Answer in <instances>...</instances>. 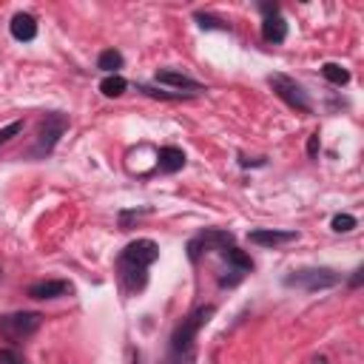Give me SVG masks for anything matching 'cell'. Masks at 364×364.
I'll use <instances>...</instances> for the list:
<instances>
[{
    "instance_id": "obj_1",
    "label": "cell",
    "mask_w": 364,
    "mask_h": 364,
    "mask_svg": "<svg viewBox=\"0 0 364 364\" xmlns=\"http://www.w3.org/2000/svg\"><path fill=\"white\" fill-rule=\"evenodd\" d=\"M216 313V307L213 305H205V307H197L191 313L188 319H182V325L174 330V336H171V347H174V353H188L191 350V345H193V338H197V333L202 330V325H208V319Z\"/></svg>"
},
{
    "instance_id": "obj_2",
    "label": "cell",
    "mask_w": 364,
    "mask_h": 364,
    "mask_svg": "<svg viewBox=\"0 0 364 364\" xmlns=\"http://www.w3.org/2000/svg\"><path fill=\"white\" fill-rule=\"evenodd\" d=\"M287 287H299V290H307V294H313V290H325V287H333L338 285V274L327 271V268H310V271H296L290 274L285 279Z\"/></svg>"
},
{
    "instance_id": "obj_3",
    "label": "cell",
    "mask_w": 364,
    "mask_h": 364,
    "mask_svg": "<svg viewBox=\"0 0 364 364\" xmlns=\"http://www.w3.org/2000/svg\"><path fill=\"white\" fill-rule=\"evenodd\" d=\"M68 128V119L63 114H48L43 123H40V131H37V145H35V157H43L48 154L57 145V140L63 137V131Z\"/></svg>"
},
{
    "instance_id": "obj_4",
    "label": "cell",
    "mask_w": 364,
    "mask_h": 364,
    "mask_svg": "<svg viewBox=\"0 0 364 364\" xmlns=\"http://www.w3.org/2000/svg\"><path fill=\"white\" fill-rule=\"evenodd\" d=\"M233 245V236L228 231H202L188 242V259L197 262L205 251H225Z\"/></svg>"
},
{
    "instance_id": "obj_5",
    "label": "cell",
    "mask_w": 364,
    "mask_h": 364,
    "mask_svg": "<svg viewBox=\"0 0 364 364\" xmlns=\"http://www.w3.org/2000/svg\"><path fill=\"white\" fill-rule=\"evenodd\" d=\"M271 86H274V91L282 97V100L290 106V108H296V111H310L313 106H310V97L305 94V88L296 83V80H290V77H285V75H274L271 77Z\"/></svg>"
},
{
    "instance_id": "obj_6",
    "label": "cell",
    "mask_w": 364,
    "mask_h": 364,
    "mask_svg": "<svg viewBox=\"0 0 364 364\" xmlns=\"http://www.w3.org/2000/svg\"><path fill=\"white\" fill-rule=\"evenodd\" d=\"M40 327V313H9L0 316V333L6 338H26Z\"/></svg>"
},
{
    "instance_id": "obj_7",
    "label": "cell",
    "mask_w": 364,
    "mask_h": 364,
    "mask_svg": "<svg viewBox=\"0 0 364 364\" xmlns=\"http://www.w3.org/2000/svg\"><path fill=\"white\" fill-rule=\"evenodd\" d=\"M160 256V248L157 242L151 239H137L131 242V245H126L123 256H119V262H128V265H137V268H149V265H154Z\"/></svg>"
},
{
    "instance_id": "obj_8",
    "label": "cell",
    "mask_w": 364,
    "mask_h": 364,
    "mask_svg": "<svg viewBox=\"0 0 364 364\" xmlns=\"http://www.w3.org/2000/svg\"><path fill=\"white\" fill-rule=\"evenodd\" d=\"M299 233L296 231H276V228H259L251 231V242L262 248H276V245H287V242H296Z\"/></svg>"
},
{
    "instance_id": "obj_9",
    "label": "cell",
    "mask_w": 364,
    "mask_h": 364,
    "mask_svg": "<svg viewBox=\"0 0 364 364\" xmlns=\"http://www.w3.org/2000/svg\"><path fill=\"white\" fill-rule=\"evenodd\" d=\"M71 294V285L63 279H46V282H35L29 287V296L32 299H60Z\"/></svg>"
},
{
    "instance_id": "obj_10",
    "label": "cell",
    "mask_w": 364,
    "mask_h": 364,
    "mask_svg": "<svg viewBox=\"0 0 364 364\" xmlns=\"http://www.w3.org/2000/svg\"><path fill=\"white\" fill-rule=\"evenodd\" d=\"M262 37L268 40V43H285V37H287V23H285V17L276 12V15H268L262 20Z\"/></svg>"
},
{
    "instance_id": "obj_11",
    "label": "cell",
    "mask_w": 364,
    "mask_h": 364,
    "mask_svg": "<svg viewBox=\"0 0 364 364\" xmlns=\"http://www.w3.org/2000/svg\"><path fill=\"white\" fill-rule=\"evenodd\" d=\"M9 29H12V37L15 40H23V43H29V40L37 37V23H35V17L32 15H23V12L12 17Z\"/></svg>"
},
{
    "instance_id": "obj_12",
    "label": "cell",
    "mask_w": 364,
    "mask_h": 364,
    "mask_svg": "<svg viewBox=\"0 0 364 364\" xmlns=\"http://www.w3.org/2000/svg\"><path fill=\"white\" fill-rule=\"evenodd\" d=\"M185 165V151L177 149V145H165V149H160V171L165 174H177L182 171Z\"/></svg>"
},
{
    "instance_id": "obj_13",
    "label": "cell",
    "mask_w": 364,
    "mask_h": 364,
    "mask_svg": "<svg viewBox=\"0 0 364 364\" xmlns=\"http://www.w3.org/2000/svg\"><path fill=\"white\" fill-rule=\"evenodd\" d=\"M157 83H165V86H174V88H191V91H200L202 86L197 80H191L188 75H180V71H171V68H165V71H157Z\"/></svg>"
},
{
    "instance_id": "obj_14",
    "label": "cell",
    "mask_w": 364,
    "mask_h": 364,
    "mask_svg": "<svg viewBox=\"0 0 364 364\" xmlns=\"http://www.w3.org/2000/svg\"><path fill=\"white\" fill-rule=\"evenodd\" d=\"M222 256H225V259L233 265V268H236L239 274H245V271H251V268H253L251 256H245V253H242L239 248H233V245H231V248H225V251H222Z\"/></svg>"
},
{
    "instance_id": "obj_15",
    "label": "cell",
    "mask_w": 364,
    "mask_h": 364,
    "mask_svg": "<svg viewBox=\"0 0 364 364\" xmlns=\"http://www.w3.org/2000/svg\"><path fill=\"white\" fill-rule=\"evenodd\" d=\"M322 75H325L333 86H345V83H350V71L342 68L338 63H325V66H322Z\"/></svg>"
},
{
    "instance_id": "obj_16",
    "label": "cell",
    "mask_w": 364,
    "mask_h": 364,
    "mask_svg": "<svg viewBox=\"0 0 364 364\" xmlns=\"http://www.w3.org/2000/svg\"><path fill=\"white\" fill-rule=\"evenodd\" d=\"M97 66H100L103 71H108V75H117V68H123V55L114 52V48H108V52H103V55H100Z\"/></svg>"
},
{
    "instance_id": "obj_17",
    "label": "cell",
    "mask_w": 364,
    "mask_h": 364,
    "mask_svg": "<svg viewBox=\"0 0 364 364\" xmlns=\"http://www.w3.org/2000/svg\"><path fill=\"white\" fill-rule=\"evenodd\" d=\"M126 86H128V83L119 77V75H108V77L100 83V91H103L106 97H119V94L126 91Z\"/></svg>"
},
{
    "instance_id": "obj_18",
    "label": "cell",
    "mask_w": 364,
    "mask_h": 364,
    "mask_svg": "<svg viewBox=\"0 0 364 364\" xmlns=\"http://www.w3.org/2000/svg\"><path fill=\"white\" fill-rule=\"evenodd\" d=\"M353 228H356V216H350V213H336V216H333V231L347 233V231H353Z\"/></svg>"
},
{
    "instance_id": "obj_19",
    "label": "cell",
    "mask_w": 364,
    "mask_h": 364,
    "mask_svg": "<svg viewBox=\"0 0 364 364\" xmlns=\"http://www.w3.org/2000/svg\"><path fill=\"white\" fill-rule=\"evenodd\" d=\"M23 131V123H9L6 128H0V145H6L12 137H17Z\"/></svg>"
},
{
    "instance_id": "obj_20",
    "label": "cell",
    "mask_w": 364,
    "mask_h": 364,
    "mask_svg": "<svg viewBox=\"0 0 364 364\" xmlns=\"http://www.w3.org/2000/svg\"><path fill=\"white\" fill-rule=\"evenodd\" d=\"M0 364H26L15 350H0Z\"/></svg>"
},
{
    "instance_id": "obj_21",
    "label": "cell",
    "mask_w": 364,
    "mask_h": 364,
    "mask_svg": "<svg viewBox=\"0 0 364 364\" xmlns=\"http://www.w3.org/2000/svg\"><path fill=\"white\" fill-rule=\"evenodd\" d=\"M197 20H200V26H202V29H222V26H220V20H213V17H208V15H197Z\"/></svg>"
},
{
    "instance_id": "obj_22",
    "label": "cell",
    "mask_w": 364,
    "mask_h": 364,
    "mask_svg": "<svg viewBox=\"0 0 364 364\" xmlns=\"http://www.w3.org/2000/svg\"><path fill=\"white\" fill-rule=\"evenodd\" d=\"M307 151H310V157H316V154H319V134H313V137H310Z\"/></svg>"
}]
</instances>
